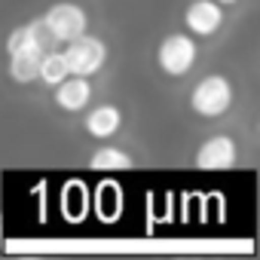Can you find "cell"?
<instances>
[{"instance_id": "obj_11", "label": "cell", "mask_w": 260, "mask_h": 260, "mask_svg": "<svg viewBox=\"0 0 260 260\" xmlns=\"http://www.w3.org/2000/svg\"><path fill=\"white\" fill-rule=\"evenodd\" d=\"M64 77H68V64H64V55H61L58 49H46V52L40 55L37 80H43L46 86H58Z\"/></svg>"}, {"instance_id": "obj_13", "label": "cell", "mask_w": 260, "mask_h": 260, "mask_svg": "<svg viewBox=\"0 0 260 260\" xmlns=\"http://www.w3.org/2000/svg\"><path fill=\"white\" fill-rule=\"evenodd\" d=\"M217 4L220 7H230V4H239V0H217Z\"/></svg>"}, {"instance_id": "obj_8", "label": "cell", "mask_w": 260, "mask_h": 260, "mask_svg": "<svg viewBox=\"0 0 260 260\" xmlns=\"http://www.w3.org/2000/svg\"><path fill=\"white\" fill-rule=\"evenodd\" d=\"M55 92H52V101H55V107L58 110H64V113H80V110H86L89 107V101H92V83H89V77H77V74H68L58 86H52Z\"/></svg>"}, {"instance_id": "obj_7", "label": "cell", "mask_w": 260, "mask_h": 260, "mask_svg": "<svg viewBox=\"0 0 260 260\" xmlns=\"http://www.w3.org/2000/svg\"><path fill=\"white\" fill-rule=\"evenodd\" d=\"M223 7L217 0H190L184 10V25L187 34L193 37H214L223 28Z\"/></svg>"}, {"instance_id": "obj_2", "label": "cell", "mask_w": 260, "mask_h": 260, "mask_svg": "<svg viewBox=\"0 0 260 260\" xmlns=\"http://www.w3.org/2000/svg\"><path fill=\"white\" fill-rule=\"evenodd\" d=\"M236 89L226 74H205L193 89H190V110L202 119H217L233 107Z\"/></svg>"}, {"instance_id": "obj_6", "label": "cell", "mask_w": 260, "mask_h": 260, "mask_svg": "<svg viewBox=\"0 0 260 260\" xmlns=\"http://www.w3.org/2000/svg\"><path fill=\"white\" fill-rule=\"evenodd\" d=\"M236 159H239V147L223 132L205 138L196 150V169L199 172H226V169L236 166Z\"/></svg>"}, {"instance_id": "obj_10", "label": "cell", "mask_w": 260, "mask_h": 260, "mask_svg": "<svg viewBox=\"0 0 260 260\" xmlns=\"http://www.w3.org/2000/svg\"><path fill=\"white\" fill-rule=\"evenodd\" d=\"M132 166H135V159L125 150H119V147H98L89 156V169L92 172H128Z\"/></svg>"}, {"instance_id": "obj_12", "label": "cell", "mask_w": 260, "mask_h": 260, "mask_svg": "<svg viewBox=\"0 0 260 260\" xmlns=\"http://www.w3.org/2000/svg\"><path fill=\"white\" fill-rule=\"evenodd\" d=\"M0 251H4V214H0Z\"/></svg>"}, {"instance_id": "obj_3", "label": "cell", "mask_w": 260, "mask_h": 260, "mask_svg": "<svg viewBox=\"0 0 260 260\" xmlns=\"http://www.w3.org/2000/svg\"><path fill=\"white\" fill-rule=\"evenodd\" d=\"M196 58H199V46L193 40V34L187 31H175V34H166L162 43L156 46V64L166 77H187L193 68H196Z\"/></svg>"}, {"instance_id": "obj_1", "label": "cell", "mask_w": 260, "mask_h": 260, "mask_svg": "<svg viewBox=\"0 0 260 260\" xmlns=\"http://www.w3.org/2000/svg\"><path fill=\"white\" fill-rule=\"evenodd\" d=\"M49 34L43 31L40 19L34 22H25V25H16L10 34H7V74L13 83H34L37 80V68H40V55L49 49Z\"/></svg>"}, {"instance_id": "obj_5", "label": "cell", "mask_w": 260, "mask_h": 260, "mask_svg": "<svg viewBox=\"0 0 260 260\" xmlns=\"http://www.w3.org/2000/svg\"><path fill=\"white\" fill-rule=\"evenodd\" d=\"M40 25L52 43H68V40L80 37L83 31H89V16L74 0H58V4H52L40 16Z\"/></svg>"}, {"instance_id": "obj_9", "label": "cell", "mask_w": 260, "mask_h": 260, "mask_svg": "<svg viewBox=\"0 0 260 260\" xmlns=\"http://www.w3.org/2000/svg\"><path fill=\"white\" fill-rule=\"evenodd\" d=\"M83 128L92 138H113L122 128V110L116 104H95L89 107V113L83 116Z\"/></svg>"}, {"instance_id": "obj_4", "label": "cell", "mask_w": 260, "mask_h": 260, "mask_svg": "<svg viewBox=\"0 0 260 260\" xmlns=\"http://www.w3.org/2000/svg\"><path fill=\"white\" fill-rule=\"evenodd\" d=\"M61 55H64V64H68V74L89 77V80L95 74H101V68L107 64V46H104V40L95 37V34H89V31H83L80 37L68 40L64 49H61Z\"/></svg>"}]
</instances>
